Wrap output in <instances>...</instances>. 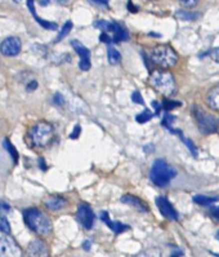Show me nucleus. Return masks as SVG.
Returning <instances> with one entry per match:
<instances>
[{"mask_svg": "<svg viewBox=\"0 0 219 257\" xmlns=\"http://www.w3.org/2000/svg\"><path fill=\"white\" fill-rule=\"evenodd\" d=\"M66 206L67 200L63 197H60V195H53V197H49L48 199L45 200V207L49 211H60V209H63Z\"/></svg>", "mask_w": 219, "mask_h": 257, "instance_id": "nucleus-16", "label": "nucleus"}, {"mask_svg": "<svg viewBox=\"0 0 219 257\" xmlns=\"http://www.w3.org/2000/svg\"><path fill=\"white\" fill-rule=\"evenodd\" d=\"M210 57L219 64V47L218 48H214L213 51L210 52Z\"/></svg>", "mask_w": 219, "mask_h": 257, "instance_id": "nucleus-35", "label": "nucleus"}, {"mask_svg": "<svg viewBox=\"0 0 219 257\" xmlns=\"http://www.w3.org/2000/svg\"><path fill=\"white\" fill-rule=\"evenodd\" d=\"M90 247H92V243H90V240H85V242L83 243V248H84L85 251H89Z\"/></svg>", "mask_w": 219, "mask_h": 257, "instance_id": "nucleus-43", "label": "nucleus"}, {"mask_svg": "<svg viewBox=\"0 0 219 257\" xmlns=\"http://www.w3.org/2000/svg\"><path fill=\"white\" fill-rule=\"evenodd\" d=\"M174 120H175L174 115L169 114V112H165V114L162 115V120H161L162 127H165L169 132H171V134H175V135H178V136H180V135L183 134V132H182L180 130H177V128L173 127V123H174Z\"/></svg>", "mask_w": 219, "mask_h": 257, "instance_id": "nucleus-19", "label": "nucleus"}, {"mask_svg": "<svg viewBox=\"0 0 219 257\" xmlns=\"http://www.w3.org/2000/svg\"><path fill=\"white\" fill-rule=\"evenodd\" d=\"M38 88V82H30L29 83V85H27V91H34V89H36Z\"/></svg>", "mask_w": 219, "mask_h": 257, "instance_id": "nucleus-39", "label": "nucleus"}, {"mask_svg": "<svg viewBox=\"0 0 219 257\" xmlns=\"http://www.w3.org/2000/svg\"><path fill=\"white\" fill-rule=\"evenodd\" d=\"M183 256V251L180 249V248H174L173 251H171L170 257H180Z\"/></svg>", "mask_w": 219, "mask_h": 257, "instance_id": "nucleus-36", "label": "nucleus"}, {"mask_svg": "<svg viewBox=\"0 0 219 257\" xmlns=\"http://www.w3.org/2000/svg\"><path fill=\"white\" fill-rule=\"evenodd\" d=\"M177 175L174 167L166 163L164 159H156L150 170V179L159 188H165Z\"/></svg>", "mask_w": 219, "mask_h": 257, "instance_id": "nucleus-3", "label": "nucleus"}, {"mask_svg": "<svg viewBox=\"0 0 219 257\" xmlns=\"http://www.w3.org/2000/svg\"><path fill=\"white\" fill-rule=\"evenodd\" d=\"M216 238H218V239H219V231H218V234H216Z\"/></svg>", "mask_w": 219, "mask_h": 257, "instance_id": "nucleus-45", "label": "nucleus"}, {"mask_svg": "<svg viewBox=\"0 0 219 257\" xmlns=\"http://www.w3.org/2000/svg\"><path fill=\"white\" fill-rule=\"evenodd\" d=\"M180 105H182V102H179V101H174V100H169V98H165V100L162 101L161 107L164 110H166V112H168V111H170V110L177 109V107H179Z\"/></svg>", "mask_w": 219, "mask_h": 257, "instance_id": "nucleus-27", "label": "nucleus"}, {"mask_svg": "<svg viewBox=\"0 0 219 257\" xmlns=\"http://www.w3.org/2000/svg\"><path fill=\"white\" fill-rule=\"evenodd\" d=\"M218 132H219V123H218Z\"/></svg>", "mask_w": 219, "mask_h": 257, "instance_id": "nucleus-46", "label": "nucleus"}, {"mask_svg": "<svg viewBox=\"0 0 219 257\" xmlns=\"http://www.w3.org/2000/svg\"><path fill=\"white\" fill-rule=\"evenodd\" d=\"M0 257H22L21 247L8 234L0 233Z\"/></svg>", "mask_w": 219, "mask_h": 257, "instance_id": "nucleus-8", "label": "nucleus"}, {"mask_svg": "<svg viewBox=\"0 0 219 257\" xmlns=\"http://www.w3.org/2000/svg\"><path fill=\"white\" fill-rule=\"evenodd\" d=\"M179 139L182 140V141H183V144L187 146V149H188V150H189V153H191V154L193 155V158H197L198 157V152H197V148H196V146H195V144H193L192 141H191V140H189V139H186L183 134L180 135Z\"/></svg>", "mask_w": 219, "mask_h": 257, "instance_id": "nucleus-25", "label": "nucleus"}, {"mask_svg": "<svg viewBox=\"0 0 219 257\" xmlns=\"http://www.w3.org/2000/svg\"><path fill=\"white\" fill-rule=\"evenodd\" d=\"M24 257H51V248L43 239H35L29 243Z\"/></svg>", "mask_w": 219, "mask_h": 257, "instance_id": "nucleus-9", "label": "nucleus"}, {"mask_svg": "<svg viewBox=\"0 0 219 257\" xmlns=\"http://www.w3.org/2000/svg\"><path fill=\"white\" fill-rule=\"evenodd\" d=\"M152 116H153L152 111L148 109H146V110H143L142 112H139V114L135 116V120L138 121V123L143 124V123H147L148 120H151V119H152Z\"/></svg>", "mask_w": 219, "mask_h": 257, "instance_id": "nucleus-26", "label": "nucleus"}, {"mask_svg": "<svg viewBox=\"0 0 219 257\" xmlns=\"http://www.w3.org/2000/svg\"><path fill=\"white\" fill-rule=\"evenodd\" d=\"M152 107L155 109V112H156V115L160 114V109H161V105H160L157 101H152Z\"/></svg>", "mask_w": 219, "mask_h": 257, "instance_id": "nucleus-38", "label": "nucleus"}, {"mask_svg": "<svg viewBox=\"0 0 219 257\" xmlns=\"http://www.w3.org/2000/svg\"><path fill=\"white\" fill-rule=\"evenodd\" d=\"M71 30H72V22L71 21L65 22L62 26V30H61V33L58 34V37H57V39H56V42H61L63 38H66Z\"/></svg>", "mask_w": 219, "mask_h": 257, "instance_id": "nucleus-28", "label": "nucleus"}, {"mask_svg": "<svg viewBox=\"0 0 219 257\" xmlns=\"http://www.w3.org/2000/svg\"><path fill=\"white\" fill-rule=\"evenodd\" d=\"M53 102L56 103V105H58V106H63V105H65V102H66V100H65L63 94L56 93L53 96Z\"/></svg>", "mask_w": 219, "mask_h": 257, "instance_id": "nucleus-31", "label": "nucleus"}, {"mask_svg": "<svg viewBox=\"0 0 219 257\" xmlns=\"http://www.w3.org/2000/svg\"><path fill=\"white\" fill-rule=\"evenodd\" d=\"M53 135L54 131L52 124L47 123V121H39L31 128L29 136L34 145L38 148H44L53 140Z\"/></svg>", "mask_w": 219, "mask_h": 257, "instance_id": "nucleus-6", "label": "nucleus"}, {"mask_svg": "<svg viewBox=\"0 0 219 257\" xmlns=\"http://www.w3.org/2000/svg\"><path fill=\"white\" fill-rule=\"evenodd\" d=\"M24 220L26 225L33 230L34 233L40 236H47L52 233L53 225L47 213L40 211L39 208H26L24 212Z\"/></svg>", "mask_w": 219, "mask_h": 257, "instance_id": "nucleus-1", "label": "nucleus"}, {"mask_svg": "<svg viewBox=\"0 0 219 257\" xmlns=\"http://www.w3.org/2000/svg\"><path fill=\"white\" fill-rule=\"evenodd\" d=\"M94 28L101 29L102 33H107L111 37L112 43H119L123 40H128L129 35L126 33V29L123 28L120 24L117 22L105 21V20H98L94 22Z\"/></svg>", "mask_w": 219, "mask_h": 257, "instance_id": "nucleus-7", "label": "nucleus"}, {"mask_svg": "<svg viewBox=\"0 0 219 257\" xmlns=\"http://www.w3.org/2000/svg\"><path fill=\"white\" fill-rule=\"evenodd\" d=\"M198 13L196 12H188V11H178L177 17L182 21H195V20L198 19Z\"/></svg>", "mask_w": 219, "mask_h": 257, "instance_id": "nucleus-22", "label": "nucleus"}, {"mask_svg": "<svg viewBox=\"0 0 219 257\" xmlns=\"http://www.w3.org/2000/svg\"><path fill=\"white\" fill-rule=\"evenodd\" d=\"M128 10H129L132 13H135L137 11H138V8H137V7H135L132 2H129V3H128Z\"/></svg>", "mask_w": 219, "mask_h": 257, "instance_id": "nucleus-40", "label": "nucleus"}, {"mask_svg": "<svg viewBox=\"0 0 219 257\" xmlns=\"http://www.w3.org/2000/svg\"><path fill=\"white\" fill-rule=\"evenodd\" d=\"M150 85L162 96H173L177 91L174 75L166 70H155L150 75Z\"/></svg>", "mask_w": 219, "mask_h": 257, "instance_id": "nucleus-2", "label": "nucleus"}, {"mask_svg": "<svg viewBox=\"0 0 219 257\" xmlns=\"http://www.w3.org/2000/svg\"><path fill=\"white\" fill-rule=\"evenodd\" d=\"M38 162H39V166H40V170H47V164H45V161H44V159H43V158L42 157H40L39 158V161H38Z\"/></svg>", "mask_w": 219, "mask_h": 257, "instance_id": "nucleus-41", "label": "nucleus"}, {"mask_svg": "<svg viewBox=\"0 0 219 257\" xmlns=\"http://www.w3.org/2000/svg\"><path fill=\"white\" fill-rule=\"evenodd\" d=\"M99 217H101V220H102L115 234H121L124 233V231H126V230L130 229L128 225L121 224V222H119V221H112L111 218H110V216H108V212L106 211L101 212V213H99Z\"/></svg>", "mask_w": 219, "mask_h": 257, "instance_id": "nucleus-14", "label": "nucleus"}, {"mask_svg": "<svg viewBox=\"0 0 219 257\" xmlns=\"http://www.w3.org/2000/svg\"><path fill=\"white\" fill-rule=\"evenodd\" d=\"M3 145H4V148H6L7 152H8L9 154L13 157V161H15V163H17V162H18V152H17V149L15 148V145H13V144L11 143L8 139H4Z\"/></svg>", "mask_w": 219, "mask_h": 257, "instance_id": "nucleus-24", "label": "nucleus"}, {"mask_svg": "<svg viewBox=\"0 0 219 257\" xmlns=\"http://www.w3.org/2000/svg\"><path fill=\"white\" fill-rule=\"evenodd\" d=\"M27 7H29V10H30L31 15L35 17L36 22L40 25V26H43L44 29H48V30H56L57 29V24H54V22H51V21H47V20H43L40 19L39 16L36 15V11H35V6H34V2H31V0H29L27 2Z\"/></svg>", "mask_w": 219, "mask_h": 257, "instance_id": "nucleus-17", "label": "nucleus"}, {"mask_svg": "<svg viewBox=\"0 0 219 257\" xmlns=\"http://www.w3.org/2000/svg\"><path fill=\"white\" fill-rule=\"evenodd\" d=\"M21 52V40L17 37H8L0 43V53L8 57L17 56Z\"/></svg>", "mask_w": 219, "mask_h": 257, "instance_id": "nucleus-10", "label": "nucleus"}, {"mask_svg": "<svg viewBox=\"0 0 219 257\" xmlns=\"http://www.w3.org/2000/svg\"><path fill=\"white\" fill-rule=\"evenodd\" d=\"M71 46L72 48L75 49L79 57H80V61H79V67H80V70L88 71L90 69V66H92V64H90V51L84 44H81L79 40H72Z\"/></svg>", "mask_w": 219, "mask_h": 257, "instance_id": "nucleus-11", "label": "nucleus"}, {"mask_svg": "<svg viewBox=\"0 0 219 257\" xmlns=\"http://www.w3.org/2000/svg\"><path fill=\"white\" fill-rule=\"evenodd\" d=\"M155 202H156V206H157V208H159L160 213H161L164 217L168 218V220H170V221L178 220V212L175 211V208L173 207V204H171V203L169 202L165 197H162V195L156 197V200H155Z\"/></svg>", "mask_w": 219, "mask_h": 257, "instance_id": "nucleus-13", "label": "nucleus"}, {"mask_svg": "<svg viewBox=\"0 0 219 257\" xmlns=\"http://www.w3.org/2000/svg\"><path fill=\"white\" fill-rule=\"evenodd\" d=\"M193 116L198 125V130L202 135H211L218 131V121L214 118V115L201 107L200 105H193Z\"/></svg>", "mask_w": 219, "mask_h": 257, "instance_id": "nucleus-5", "label": "nucleus"}, {"mask_svg": "<svg viewBox=\"0 0 219 257\" xmlns=\"http://www.w3.org/2000/svg\"><path fill=\"white\" fill-rule=\"evenodd\" d=\"M192 199L196 204L204 207H213L215 203L219 202V197H206V195H195Z\"/></svg>", "mask_w": 219, "mask_h": 257, "instance_id": "nucleus-20", "label": "nucleus"}, {"mask_svg": "<svg viewBox=\"0 0 219 257\" xmlns=\"http://www.w3.org/2000/svg\"><path fill=\"white\" fill-rule=\"evenodd\" d=\"M207 106L213 109L214 111L219 112V84L213 87L206 96Z\"/></svg>", "mask_w": 219, "mask_h": 257, "instance_id": "nucleus-18", "label": "nucleus"}, {"mask_svg": "<svg viewBox=\"0 0 219 257\" xmlns=\"http://www.w3.org/2000/svg\"><path fill=\"white\" fill-rule=\"evenodd\" d=\"M78 218L84 226V229L90 230L94 222V212L87 203H80L78 207Z\"/></svg>", "mask_w": 219, "mask_h": 257, "instance_id": "nucleus-12", "label": "nucleus"}, {"mask_svg": "<svg viewBox=\"0 0 219 257\" xmlns=\"http://www.w3.org/2000/svg\"><path fill=\"white\" fill-rule=\"evenodd\" d=\"M150 60L153 65L162 67V69H169L177 65L178 55L174 49L166 44H160V46L153 47L150 52Z\"/></svg>", "mask_w": 219, "mask_h": 257, "instance_id": "nucleus-4", "label": "nucleus"}, {"mask_svg": "<svg viewBox=\"0 0 219 257\" xmlns=\"http://www.w3.org/2000/svg\"><path fill=\"white\" fill-rule=\"evenodd\" d=\"M132 101L135 103H139V105H144V101H143V97L142 94L139 93L138 91H134L132 94Z\"/></svg>", "mask_w": 219, "mask_h": 257, "instance_id": "nucleus-30", "label": "nucleus"}, {"mask_svg": "<svg viewBox=\"0 0 219 257\" xmlns=\"http://www.w3.org/2000/svg\"><path fill=\"white\" fill-rule=\"evenodd\" d=\"M214 256H215V257H219V254H218V253H214Z\"/></svg>", "mask_w": 219, "mask_h": 257, "instance_id": "nucleus-44", "label": "nucleus"}, {"mask_svg": "<svg viewBox=\"0 0 219 257\" xmlns=\"http://www.w3.org/2000/svg\"><path fill=\"white\" fill-rule=\"evenodd\" d=\"M0 233H4V234L11 233V225H9L7 216L4 215L3 208H0Z\"/></svg>", "mask_w": 219, "mask_h": 257, "instance_id": "nucleus-23", "label": "nucleus"}, {"mask_svg": "<svg viewBox=\"0 0 219 257\" xmlns=\"http://www.w3.org/2000/svg\"><path fill=\"white\" fill-rule=\"evenodd\" d=\"M90 2L94 4H99V6H105V7L108 6L107 2H105V0H90Z\"/></svg>", "mask_w": 219, "mask_h": 257, "instance_id": "nucleus-42", "label": "nucleus"}, {"mask_svg": "<svg viewBox=\"0 0 219 257\" xmlns=\"http://www.w3.org/2000/svg\"><path fill=\"white\" fill-rule=\"evenodd\" d=\"M211 215H213L214 218H216L219 221V207H211Z\"/></svg>", "mask_w": 219, "mask_h": 257, "instance_id": "nucleus-37", "label": "nucleus"}, {"mask_svg": "<svg viewBox=\"0 0 219 257\" xmlns=\"http://www.w3.org/2000/svg\"><path fill=\"white\" fill-rule=\"evenodd\" d=\"M107 57H108V62H110L111 65H117L121 61L120 52L117 51V49L112 46H108Z\"/></svg>", "mask_w": 219, "mask_h": 257, "instance_id": "nucleus-21", "label": "nucleus"}, {"mask_svg": "<svg viewBox=\"0 0 219 257\" xmlns=\"http://www.w3.org/2000/svg\"><path fill=\"white\" fill-rule=\"evenodd\" d=\"M180 4L186 7V8H192V7H195L197 4V0H182Z\"/></svg>", "mask_w": 219, "mask_h": 257, "instance_id": "nucleus-34", "label": "nucleus"}, {"mask_svg": "<svg viewBox=\"0 0 219 257\" xmlns=\"http://www.w3.org/2000/svg\"><path fill=\"white\" fill-rule=\"evenodd\" d=\"M80 134H81V127L79 125V124H76L75 128H74V131H72V134H71V136H70V137H71L72 140H76V139H79Z\"/></svg>", "mask_w": 219, "mask_h": 257, "instance_id": "nucleus-33", "label": "nucleus"}, {"mask_svg": "<svg viewBox=\"0 0 219 257\" xmlns=\"http://www.w3.org/2000/svg\"><path fill=\"white\" fill-rule=\"evenodd\" d=\"M99 40H101L102 43H105V44H108V46L112 43L111 37H110L107 33H101V35H99Z\"/></svg>", "mask_w": 219, "mask_h": 257, "instance_id": "nucleus-32", "label": "nucleus"}, {"mask_svg": "<svg viewBox=\"0 0 219 257\" xmlns=\"http://www.w3.org/2000/svg\"><path fill=\"white\" fill-rule=\"evenodd\" d=\"M121 202L128 204V206H132L133 208H135L139 212H148L147 203H144L141 198L135 197V195L125 194V195H123V198H121Z\"/></svg>", "mask_w": 219, "mask_h": 257, "instance_id": "nucleus-15", "label": "nucleus"}, {"mask_svg": "<svg viewBox=\"0 0 219 257\" xmlns=\"http://www.w3.org/2000/svg\"><path fill=\"white\" fill-rule=\"evenodd\" d=\"M134 257H161V252L157 248H150V249H146L141 253L135 254Z\"/></svg>", "mask_w": 219, "mask_h": 257, "instance_id": "nucleus-29", "label": "nucleus"}]
</instances>
